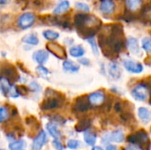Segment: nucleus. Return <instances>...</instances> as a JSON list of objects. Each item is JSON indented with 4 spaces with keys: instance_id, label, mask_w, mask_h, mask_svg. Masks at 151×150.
<instances>
[{
    "instance_id": "2",
    "label": "nucleus",
    "mask_w": 151,
    "mask_h": 150,
    "mask_svg": "<svg viewBox=\"0 0 151 150\" xmlns=\"http://www.w3.org/2000/svg\"><path fill=\"white\" fill-rule=\"evenodd\" d=\"M131 95L138 102H145L150 96V88L147 84L140 82L134 85L131 89Z\"/></svg>"
},
{
    "instance_id": "24",
    "label": "nucleus",
    "mask_w": 151,
    "mask_h": 150,
    "mask_svg": "<svg viewBox=\"0 0 151 150\" xmlns=\"http://www.w3.org/2000/svg\"><path fill=\"white\" fill-rule=\"evenodd\" d=\"M22 42L28 44V45H37L39 43V39L38 37L35 34H27L25 35L23 38H22Z\"/></svg>"
},
{
    "instance_id": "12",
    "label": "nucleus",
    "mask_w": 151,
    "mask_h": 150,
    "mask_svg": "<svg viewBox=\"0 0 151 150\" xmlns=\"http://www.w3.org/2000/svg\"><path fill=\"white\" fill-rule=\"evenodd\" d=\"M33 59L40 65H42L49 59V53L44 50H36L33 54Z\"/></svg>"
},
{
    "instance_id": "42",
    "label": "nucleus",
    "mask_w": 151,
    "mask_h": 150,
    "mask_svg": "<svg viewBox=\"0 0 151 150\" xmlns=\"http://www.w3.org/2000/svg\"><path fill=\"white\" fill-rule=\"evenodd\" d=\"M7 2V0H0V4H4Z\"/></svg>"
},
{
    "instance_id": "1",
    "label": "nucleus",
    "mask_w": 151,
    "mask_h": 150,
    "mask_svg": "<svg viewBox=\"0 0 151 150\" xmlns=\"http://www.w3.org/2000/svg\"><path fill=\"white\" fill-rule=\"evenodd\" d=\"M127 141L131 145L138 147L141 150H150L151 147L150 141L147 132L143 129H141L134 133H132L128 136Z\"/></svg>"
},
{
    "instance_id": "9",
    "label": "nucleus",
    "mask_w": 151,
    "mask_h": 150,
    "mask_svg": "<svg viewBox=\"0 0 151 150\" xmlns=\"http://www.w3.org/2000/svg\"><path fill=\"white\" fill-rule=\"evenodd\" d=\"M47 141V135L44 131H40V133L36 135V137L34 139L33 144H32V149L33 150H41L43 146L45 145Z\"/></svg>"
},
{
    "instance_id": "38",
    "label": "nucleus",
    "mask_w": 151,
    "mask_h": 150,
    "mask_svg": "<svg viewBox=\"0 0 151 150\" xmlns=\"http://www.w3.org/2000/svg\"><path fill=\"white\" fill-rule=\"evenodd\" d=\"M124 150H141L138 147H136V146H134V145H129V146H127L126 149Z\"/></svg>"
},
{
    "instance_id": "13",
    "label": "nucleus",
    "mask_w": 151,
    "mask_h": 150,
    "mask_svg": "<svg viewBox=\"0 0 151 150\" xmlns=\"http://www.w3.org/2000/svg\"><path fill=\"white\" fill-rule=\"evenodd\" d=\"M108 72H109L110 76L115 80H119L121 75H122V72H121L120 67L115 62H111V63L109 64V65H108Z\"/></svg>"
},
{
    "instance_id": "22",
    "label": "nucleus",
    "mask_w": 151,
    "mask_h": 150,
    "mask_svg": "<svg viewBox=\"0 0 151 150\" xmlns=\"http://www.w3.org/2000/svg\"><path fill=\"white\" fill-rule=\"evenodd\" d=\"M11 88H12L11 81L7 78H5L4 76H0V89L3 92V94H4V95L9 94Z\"/></svg>"
},
{
    "instance_id": "39",
    "label": "nucleus",
    "mask_w": 151,
    "mask_h": 150,
    "mask_svg": "<svg viewBox=\"0 0 151 150\" xmlns=\"http://www.w3.org/2000/svg\"><path fill=\"white\" fill-rule=\"evenodd\" d=\"M106 150H118V148L115 145L109 144V145L106 146Z\"/></svg>"
},
{
    "instance_id": "10",
    "label": "nucleus",
    "mask_w": 151,
    "mask_h": 150,
    "mask_svg": "<svg viewBox=\"0 0 151 150\" xmlns=\"http://www.w3.org/2000/svg\"><path fill=\"white\" fill-rule=\"evenodd\" d=\"M47 48H48L49 51H50L58 58H65L66 57L65 49L62 46H60V45H58L57 43H54V42L49 43L47 45Z\"/></svg>"
},
{
    "instance_id": "4",
    "label": "nucleus",
    "mask_w": 151,
    "mask_h": 150,
    "mask_svg": "<svg viewBox=\"0 0 151 150\" xmlns=\"http://www.w3.org/2000/svg\"><path fill=\"white\" fill-rule=\"evenodd\" d=\"M88 101L89 104L94 107H99L103 105L106 101V96L104 94V91L103 90H97L95 91L88 95Z\"/></svg>"
},
{
    "instance_id": "35",
    "label": "nucleus",
    "mask_w": 151,
    "mask_h": 150,
    "mask_svg": "<svg viewBox=\"0 0 151 150\" xmlns=\"http://www.w3.org/2000/svg\"><path fill=\"white\" fill-rule=\"evenodd\" d=\"M29 89L32 92H35L36 93V92H39L41 90V86L36 81H32L29 84Z\"/></svg>"
},
{
    "instance_id": "37",
    "label": "nucleus",
    "mask_w": 151,
    "mask_h": 150,
    "mask_svg": "<svg viewBox=\"0 0 151 150\" xmlns=\"http://www.w3.org/2000/svg\"><path fill=\"white\" fill-rule=\"evenodd\" d=\"M80 64L82 65H85V66H88L90 65V60L88 58H86V57H81L80 60H79Z\"/></svg>"
},
{
    "instance_id": "6",
    "label": "nucleus",
    "mask_w": 151,
    "mask_h": 150,
    "mask_svg": "<svg viewBox=\"0 0 151 150\" xmlns=\"http://www.w3.org/2000/svg\"><path fill=\"white\" fill-rule=\"evenodd\" d=\"M35 17L33 13L25 12L19 17L17 24L19 28L27 29V28H29L35 23Z\"/></svg>"
},
{
    "instance_id": "25",
    "label": "nucleus",
    "mask_w": 151,
    "mask_h": 150,
    "mask_svg": "<svg viewBox=\"0 0 151 150\" xmlns=\"http://www.w3.org/2000/svg\"><path fill=\"white\" fill-rule=\"evenodd\" d=\"M25 147H26V142L24 140L14 141L9 144V149L10 150H23Z\"/></svg>"
},
{
    "instance_id": "30",
    "label": "nucleus",
    "mask_w": 151,
    "mask_h": 150,
    "mask_svg": "<svg viewBox=\"0 0 151 150\" xmlns=\"http://www.w3.org/2000/svg\"><path fill=\"white\" fill-rule=\"evenodd\" d=\"M9 118V110L5 106L0 107V123L4 122Z\"/></svg>"
},
{
    "instance_id": "29",
    "label": "nucleus",
    "mask_w": 151,
    "mask_h": 150,
    "mask_svg": "<svg viewBox=\"0 0 151 150\" xmlns=\"http://www.w3.org/2000/svg\"><path fill=\"white\" fill-rule=\"evenodd\" d=\"M87 41H88V42L90 44L94 55H95V56H98V55H99V50H98V46H97V44H96V42L95 38H94V37H89V38L87 39Z\"/></svg>"
},
{
    "instance_id": "3",
    "label": "nucleus",
    "mask_w": 151,
    "mask_h": 150,
    "mask_svg": "<svg viewBox=\"0 0 151 150\" xmlns=\"http://www.w3.org/2000/svg\"><path fill=\"white\" fill-rule=\"evenodd\" d=\"M125 140V135L122 130L117 129L111 133H105L102 138V143L105 145H109L111 142L122 143Z\"/></svg>"
},
{
    "instance_id": "11",
    "label": "nucleus",
    "mask_w": 151,
    "mask_h": 150,
    "mask_svg": "<svg viewBox=\"0 0 151 150\" xmlns=\"http://www.w3.org/2000/svg\"><path fill=\"white\" fill-rule=\"evenodd\" d=\"M100 11L105 15H111L115 11V3L112 0H102L100 3Z\"/></svg>"
},
{
    "instance_id": "20",
    "label": "nucleus",
    "mask_w": 151,
    "mask_h": 150,
    "mask_svg": "<svg viewBox=\"0 0 151 150\" xmlns=\"http://www.w3.org/2000/svg\"><path fill=\"white\" fill-rule=\"evenodd\" d=\"M70 8V3L67 0H64L62 2H60L53 10V13L54 14H61L65 12L66 11H68V9Z\"/></svg>"
},
{
    "instance_id": "36",
    "label": "nucleus",
    "mask_w": 151,
    "mask_h": 150,
    "mask_svg": "<svg viewBox=\"0 0 151 150\" xmlns=\"http://www.w3.org/2000/svg\"><path fill=\"white\" fill-rule=\"evenodd\" d=\"M52 144H53V147L55 148L56 150H64V146L62 145V143L59 141V140H54L52 141Z\"/></svg>"
},
{
    "instance_id": "15",
    "label": "nucleus",
    "mask_w": 151,
    "mask_h": 150,
    "mask_svg": "<svg viewBox=\"0 0 151 150\" xmlns=\"http://www.w3.org/2000/svg\"><path fill=\"white\" fill-rule=\"evenodd\" d=\"M138 118L141 121L147 124L151 120V111L147 107H140L137 111Z\"/></svg>"
},
{
    "instance_id": "19",
    "label": "nucleus",
    "mask_w": 151,
    "mask_h": 150,
    "mask_svg": "<svg viewBox=\"0 0 151 150\" xmlns=\"http://www.w3.org/2000/svg\"><path fill=\"white\" fill-rule=\"evenodd\" d=\"M85 49L81 46V45H77V46H73L69 50V53L73 57H81L85 55Z\"/></svg>"
},
{
    "instance_id": "43",
    "label": "nucleus",
    "mask_w": 151,
    "mask_h": 150,
    "mask_svg": "<svg viewBox=\"0 0 151 150\" xmlns=\"http://www.w3.org/2000/svg\"><path fill=\"white\" fill-rule=\"evenodd\" d=\"M0 150H4V149H0Z\"/></svg>"
},
{
    "instance_id": "41",
    "label": "nucleus",
    "mask_w": 151,
    "mask_h": 150,
    "mask_svg": "<svg viewBox=\"0 0 151 150\" xmlns=\"http://www.w3.org/2000/svg\"><path fill=\"white\" fill-rule=\"evenodd\" d=\"M91 150H104V149H103L101 147H99V146H94Z\"/></svg>"
},
{
    "instance_id": "28",
    "label": "nucleus",
    "mask_w": 151,
    "mask_h": 150,
    "mask_svg": "<svg viewBox=\"0 0 151 150\" xmlns=\"http://www.w3.org/2000/svg\"><path fill=\"white\" fill-rule=\"evenodd\" d=\"M142 48L146 52L151 53V37H145L142 40Z\"/></svg>"
},
{
    "instance_id": "5",
    "label": "nucleus",
    "mask_w": 151,
    "mask_h": 150,
    "mask_svg": "<svg viewBox=\"0 0 151 150\" xmlns=\"http://www.w3.org/2000/svg\"><path fill=\"white\" fill-rule=\"evenodd\" d=\"M58 95V94H57ZM61 95H59L58 96H49L47 99H45L42 104H41V109L43 111H50L56 108H59L61 106L62 103Z\"/></svg>"
},
{
    "instance_id": "34",
    "label": "nucleus",
    "mask_w": 151,
    "mask_h": 150,
    "mask_svg": "<svg viewBox=\"0 0 151 150\" xmlns=\"http://www.w3.org/2000/svg\"><path fill=\"white\" fill-rule=\"evenodd\" d=\"M9 95L12 97V98H17L20 95V93H19V88L16 87V86H12L10 91H9Z\"/></svg>"
},
{
    "instance_id": "23",
    "label": "nucleus",
    "mask_w": 151,
    "mask_h": 150,
    "mask_svg": "<svg viewBox=\"0 0 151 150\" xmlns=\"http://www.w3.org/2000/svg\"><path fill=\"white\" fill-rule=\"evenodd\" d=\"M142 4V0H126V5L130 11H137Z\"/></svg>"
},
{
    "instance_id": "17",
    "label": "nucleus",
    "mask_w": 151,
    "mask_h": 150,
    "mask_svg": "<svg viewBox=\"0 0 151 150\" xmlns=\"http://www.w3.org/2000/svg\"><path fill=\"white\" fill-rule=\"evenodd\" d=\"M46 128H47V131L49 132V133L50 134V136L52 138H54V140H59L60 137H61V133H60V131L58 130V126L52 123V122H50L46 125Z\"/></svg>"
},
{
    "instance_id": "40",
    "label": "nucleus",
    "mask_w": 151,
    "mask_h": 150,
    "mask_svg": "<svg viewBox=\"0 0 151 150\" xmlns=\"http://www.w3.org/2000/svg\"><path fill=\"white\" fill-rule=\"evenodd\" d=\"M27 91H28V89H27L25 86H21V87H20V91H19L20 95H22V94H27Z\"/></svg>"
},
{
    "instance_id": "8",
    "label": "nucleus",
    "mask_w": 151,
    "mask_h": 150,
    "mask_svg": "<svg viewBox=\"0 0 151 150\" xmlns=\"http://www.w3.org/2000/svg\"><path fill=\"white\" fill-rule=\"evenodd\" d=\"M74 110L77 112H85L91 109V105L88 101V96H81L76 99L73 105Z\"/></svg>"
},
{
    "instance_id": "18",
    "label": "nucleus",
    "mask_w": 151,
    "mask_h": 150,
    "mask_svg": "<svg viewBox=\"0 0 151 150\" xmlns=\"http://www.w3.org/2000/svg\"><path fill=\"white\" fill-rule=\"evenodd\" d=\"M63 69L68 72H77L80 70V66L76 63L66 59L63 63Z\"/></svg>"
},
{
    "instance_id": "33",
    "label": "nucleus",
    "mask_w": 151,
    "mask_h": 150,
    "mask_svg": "<svg viewBox=\"0 0 151 150\" xmlns=\"http://www.w3.org/2000/svg\"><path fill=\"white\" fill-rule=\"evenodd\" d=\"M66 145H67V148L70 149H77L80 147L81 143L77 140H69L67 141Z\"/></svg>"
},
{
    "instance_id": "21",
    "label": "nucleus",
    "mask_w": 151,
    "mask_h": 150,
    "mask_svg": "<svg viewBox=\"0 0 151 150\" xmlns=\"http://www.w3.org/2000/svg\"><path fill=\"white\" fill-rule=\"evenodd\" d=\"M84 141L86 142L87 145L88 146H91V147H94L96 142V140H97V136L95 133H92V132H85L84 133Z\"/></svg>"
},
{
    "instance_id": "7",
    "label": "nucleus",
    "mask_w": 151,
    "mask_h": 150,
    "mask_svg": "<svg viewBox=\"0 0 151 150\" xmlns=\"http://www.w3.org/2000/svg\"><path fill=\"white\" fill-rule=\"evenodd\" d=\"M123 65L125 67V69L131 72V73H134V74H140L143 72V65L139 63V62H135L134 60H130V59H125L123 61Z\"/></svg>"
},
{
    "instance_id": "27",
    "label": "nucleus",
    "mask_w": 151,
    "mask_h": 150,
    "mask_svg": "<svg viewBox=\"0 0 151 150\" xmlns=\"http://www.w3.org/2000/svg\"><path fill=\"white\" fill-rule=\"evenodd\" d=\"M90 125H91V121L90 120H88V119H83V120H81V121L79 122V124L76 126V130L78 132L87 131L88 129H89Z\"/></svg>"
},
{
    "instance_id": "14",
    "label": "nucleus",
    "mask_w": 151,
    "mask_h": 150,
    "mask_svg": "<svg viewBox=\"0 0 151 150\" xmlns=\"http://www.w3.org/2000/svg\"><path fill=\"white\" fill-rule=\"evenodd\" d=\"M127 46L129 51L134 55H140L141 54V49L139 46V42L134 37H129L127 42Z\"/></svg>"
},
{
    "instance_id": "32",
    "label": "nucleus",
    "mask_w": 151,
    "mask_h": 150,
    "mask_svg": "<svg viewBox=\"0 0 151 150\" xmlns=\"http://www.w3.org/2000/svg\"><path fill=\"white\" fill-rule=\"evenodd\" d=\"M36 71L42 77H46V76L50 75V71L46 67H44L43 65H38L36 67Z\"/></svg>"
},
{
    "instance_id": "31",
    "label": "nucleus",
    "mask_w": 151,
    "mask_h": 150,
    "mask_svg": "<svg viewBox=\"0 0 151 150\" xmlns=\"http://www.w3.org/2000/svg\"><path fill=\"white\" fill-rule=\"evenodd\" d=\"M75 7L80 10V11H82L84 12H88L90 11V7L88 6V4H85V3H81V2H79V3H76L75 4Z\"/></svg>"
},
{
    "instance_id": "16",
    "label": "nucleus",
    "mask_w": 151,
    "mask_h": 150,
    "mask_svg": "<svg viewBox=\"0 0 151 150\" xmlns=\"http://www.w3.org/2000/svg\"><path fill=\"white\" fill-rule=\"evenodd\" d=\"M1 72H2V76L7 78L9 80H15V78L18 76L17 75V72L15 70V68L12 65H6L4 67H3L1 69Z\"/></svg>"
},
{
    "instance_id": "26",
    "label": "nucleus",
    "mask_w": 151,
    "mask_h": 150,
    "mask_svg": "<svg viewBox=\"0 0 151 150\" xmlns=\"http://www.w3.org/2000/svg\"><path fill=\"white\" fill-rule=\"evenodd\" d=\"M42 35H43V37L46 40L50 41V42L55 41V40H57L59 37V34L55 32V31H53V30H45L42 33Z\"/></svg>"
}]
</instances>
